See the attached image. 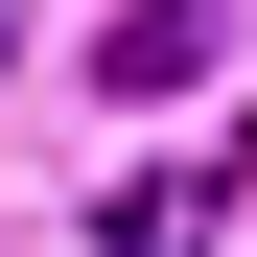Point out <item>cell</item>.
<instances>
[{
  "mask_svg": "<svg viewBox=\"0 0 257 257\" xmlns=\"http://www.w3.org/2000/svg\"><path fill=\"white\" fill-rule=\"evenodd\" d=\"M210 24H234V0H141V24L94 47V94H187V70H210Z\"/></svg>",
  "mask_w": 257,
  "mask_h": 257,
  "instance_id": "cell-1",
  "label": "cell"
}]
</instances>
